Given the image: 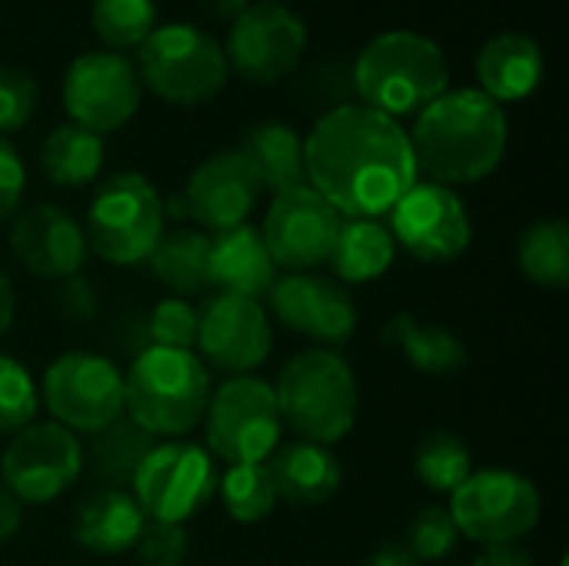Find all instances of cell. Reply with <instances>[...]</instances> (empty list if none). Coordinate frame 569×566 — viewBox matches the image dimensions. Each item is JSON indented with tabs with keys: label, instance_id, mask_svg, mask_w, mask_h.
<instances>
[{
	"label": "cell",
	"instance_id": "1",
	"mask_svg": "<svg viewBox=\"0 0 569 566\" xmlns=\"http://www.w3.org/2000/svg\"><path fill=\"white\" fill-rule=\"evenodd\" d=\"M307 183L350 220H380L420 180L410 133L400 120L357 103H337L303 137Z\"/></svg>",
	"mask_w": 569,
	"mask_h": 566
},
{
	"label": "cell",
	"instance_id": "2",
	"mask_svg": "<svg viewBox=\"0 0 569 566\" xmlns=\"http://www.w3.org/2000/svg\"><path fill=\"white\" fill-rule=\"evenodd\" d=\"M407 133L417 173L450 190L487 180L507 153V113L477 87L440 93Z\"/></svg>",
	"mask_w": 569,
	"mask_h": 566
},
{
	"label": "cell",
	"instance_id": "3",
	"mask_svg": "<svg viewBox=\"0 0 569 566\" xmlns=\"http://www.w3.org/2000/svg\"><path fill=\"white\" fill-rule=\"evenodd\" d=\"M350 83L363 107L400 120L417 117L450 90V67L433 37L417 30H387L357 53Z\"/></svg>",
	"mask_w": 569,
	"mask_h": 566
},
{
	"label": "cell",
	"instance_id": "4",
	"mask_svg": "<svg viewBox=\"0 0 569 566\" xmlns=\"http://www.w3.org/2000/svg\"><path fill=\"white\" fill-rule=\"evenodd\" d=\"M277 410L287 430L307 444H340L360 414V390L350 364L327 347L293 354L273 387Z\"/></svg>",
	"mask_w": 569,
	"mask_h": 566
},
{
	"label": "cell",
	"instance_id": "5",
	"mask_svg": "<svg viewBox=\"0 0 569 566\" xmlns=\"http://www.w3.org/2000/svg\"><path fill=\"white\" fill-rule=\"evenodd\" d=\"M210 374L193 350L147 347L123 374V410L150 437L180 440L203 424Z\"/></svg>",
	"mask_w": 569,
	"mask_h": 566
},
{
	"label": "cell",
	"instance_id": "6",
	"mask_svg": "<svg viewBox=\"0 0 569 566\" xmlns=\"http://www.w3.org/2000/svg\"><path fill=\"white\" fill-rule=\"evenodd\" d=\"M157 187L133 170L103 180L87 207V247L117 267H137L167 234V210Z\"/></svg>",
	"mask_w": 569,
	"mask_h": 566
},
{
	"label": "cell",
	"instance_id": "7",
	"mask_svg": "<svg viewBox=\"0 0 569 566\" xmlns=\"http://www.w3.org/2000/svg\"><path fill=\"white\" fill-rule=\"evenodd\" d=\"M133 70L153 97L177 107H197L213 100L230 77L223 47L193 23L157 27L137 47Z\"/></svg>",
	"mask_w": 569,
	"mask_h": 566
},
{
	"label": "cell",
	"instance_id": "8",
	"mask_svg": "<svg viewBox=\"0 0 569 566\" xmlns=\"http://www.w3.org/2000/svg\"><path fill=\"white\" fill-rule=\"evenodd\" d=\"M220 474L207 447L190 440L153 444L130 480V497L153 524H187L217 494Z\"/></svg>",
	"mask_w": 569,
	"mask_h": 566
},
{
	"label": "cell",
	"instance_id": "9",
	"mask_svg": "<svg viewBox=\"0 0 569 566\" xmlns=\"http://www.w3.org/2000/svg\"><path fill=\"white\" fill-rule=\"evenodd\" d=\"M450 517L460 537L500 547L533 534L543 517L537 484L517 470H477L450 494Z\"/></svg>",
	"mask_w": 569,
	"mask_h": 566
},
{
	"label": "cell",
	"instance_id": "10",
	"mask_svg": "<svg viewBox=\"0 0 569 566\" xmlns=\"http://www.w3.org/2000/svg\"><path fill=\"white\" fill-rule=\"evenodd\" d=\"M207 450L227 467L267 464L280 447L283 420L277 410L273 387L260 377H230L210 394L207 414Z\"/></svg>",
	"mask_w": 569,
	"mask_h": 566
},
{
	"label": "cell",
	"instance_id": "11",
	"mask_svg": "<svg viewBox=\"0 0 569 566\" xmlns=\"http://www.w3.org/2000/svg\"><path fill=\"white\" fill-rule=\"evenodd\" d=\"M40 404L70 434H97L123 414V374L90 350L63 354L43 370Z\"/></svg>",
	"mask_w": 569,
	"mask_h": 566
},
{
	"label": "cell",
	"instance_id": "12",
	"mask_svg": "<svg viewBox=\"0 0 569 566\" xmlns=\"http://www.w3.org/2000/svg\"><path fill=\"white\" fill-rule=\"evenodd\" d=\"M83 447L60 424H30L10 437L0 457V484L20 504H50L83 474Z\"/></svg>",
	"mask_w": 569,
	"mask_h": 566
},
{
	"label": "cell",
	"instance_id": "13",
	"mask_svg": "<svg viewBox=\"0 0 569 566\" xmlns=\"http://www.w3.org/2000/svg\"><path fill=\"white\" fill-rule=\"evenodd\" d=\"M307 50L303 20L283 3H250L227 33V67L250 83H277L290 77Z\"/></svg>",
	"mask_w": 569,
	"mask_h": 566
},
{
	"label": "cell",
	"instance_id": "14",
	"mask_svg": "<svg viewBox=\"0 0 569 566\" xmlns=\"http://www.w3.org/2000/svg\"><path fill=\"white\" fill-rule=\"evenodd\" d=\"M387 227L393 244L423 264H450L473 240L467 203L457 197V190L430 180H417L397 200Z\"/></svg>",
	"mask_w": 569,
	"mask_h": 566
},
{
	"label": "cell",
	"instance_id": "15",
	"mask_svg": "<svg viewBox=\"0 0 569 566\" xmlns=\"http://www.w3.org/2000/svg\"><path fill=\"white\" fill-rule=\"evenodd\" d=\"M140 107V77L123 53L87 50L63 73V110L70 123L93 133L120 130Z\"/></svg>",
	"mask_w": 569,
	"mask_h": 566
},
{
	"label": "cell",
	"instance_id": "16",
	"mask_svg": "<svg viewBox=\"0 0 569 566\" xmlns=\"http://www.w3.org/2000/svg\"><path fill=\"white\" fill-rule=\"evenodd\" d=\"M343 217L310 187H293L273 197L260 237L273 264L287 274H310L330 260Z\"/></svg>",
	"mask_w": 569,
	"mask_h": 566
},
{
	"label": "cell",
	"instance_id": "17",
	"mask_svg": "<svg viewBox=\"0 0 569 566\" xmlns=\"http://www.w3.org/2000/svg\"><path fill=\"white\" fill-rule=\"evenodd\" d=\"M270 314L293 334L317 340L320 347H343L357 334V304L350 290L320 274H287L267 290Z\"/></svg>",
	"mask_w": 569,
	"mask_h": 566
},
{
	"label": "cell",
	"instance_id": "18",
	"mask_svg": "<svg viewBox=\"0 0 569 566\" xmlns=\"http://www.w3.org/2000/svg\"><path fill=\"white\" fill-rule=\"evenodd\" d=\"M197 347L213 367L247 377L270 357L273 347L267 307L260 300L233 294L210 297L200 310Z\"/></svg>",
	"mask_w": 569,
	"mask_h": 566
},
{
	"label": "cell",
	"instance_id": "19",
	"mask_svg": "<svg viewBox=\"0 0 569 566\" xmlns=\"http://www.w3.org/2000/svg\"><path fill=\"white\" fill-rule=\"evenodd\" d=\"M7 244L20 267L40 280L77 277L90 257L83 224L57 203H33L17 210L7 230Z\"/></svg>",
	"mask_w": 569,
	"mask_h": 566
},
{
	"label": "cell",
	"instance_id": "20",
	"mask_svg": "<svg viewBox=\"0 0 569 566\" xmlns=\"http://www.w3.org/2000/svg\"><path fill=\"white\" fill-rule=\"evenodd\" d=\"M260 180L237 150H220L207 157L183 187L187 214L207 230H233L250 220L260 203Z\"/></svg>",
	"mask_w": 569,
	"mask_h": 566
},
{
	"label": "cell",
	"instance_id": "21",
	"mask_svg": "<svg viewBox=\"0 0 569 566\" xmlns=\"http://www.w3.org/2000/svg\"><path fill=\"white\" fill-rule=\"evenodd\" d=\"M207 280L217 294H233V297H250V300L267 297V290L277 280V264L260 230L250 224H240L233 230L210 237Z\"/></svg>",
	"mask_w": 569,
	"mask_h": 566
},
{
	"label": "cell",
	"instance_id": "22",
	"mask_svg": "<svg viewBox=\"0 0 569 566\" xmlns=\"http://www.w3.org/2000/svg\"><path fill=\"white\" fill-rule=\"evenodd\" d=\"M543 50L533 37L507 30L490 37L477 53V80L480 93H487L493 103H517L537 93L543 83Z\"/></svg>",
	"mask_w": 569,
	"mask_h": 566
},
{
	"label": "cell",
	"instance_id": "23",
	"mask_svg": "<svg viewBox=\"0 0 569 566\" xmlns=\"http://www.w3.org/2000/svg\"><path fill=\"white\" fill-rule=\"evenodd\" d=\"M267 470L277 487V497L297 510L327 504L343 484V470L330 454V447L307 444V440L277 447L267 457Z\"/></svg>",
	"mask_w": 569,
	"mask_h": 566
},
{
	"label": "cell",
	"instance_id": "24",
	"mask_svg": "<svg viewBox=\"0 0 569 566\" xmlns=\"http://www.w3.org/2000/svg\"><path fill=\"white\" fill-rule=\"evenodd\" d=\"M147 517L137 500L120 487H103L90 494L73 514V540L100 557H117L133 550Z\"/></svg>",
	"mask_w": 569,
	"mask_h": 566
},
{
	"label": "cell",
	"instance_id": "25",
	"mask_svg": "<svg viewBox=\"0 0 569 566\" xmlns=\"http://www.w3.org/2000/svg\"><path fill=\"white\" fill-rule=\"evenodd\" d=\"M237 153L250 163V170L260 180V187L270 190L273 197L307 183L303 137L290 123H283V120H260V123H253L243 133Z\"/></svg>",
	"mask_w": 569,
	"mask_h": 566
},
{
	"label": "cell",
	"instance_id": "26",
	"mask_svg": "<svg viewBox=\"0 0 569 566\" xmlns=\"http://www.w3.org/2000/svg\"><path fill=\"white\" fill-rule=\"evenodd\" d=\"M383 340L420 374L450 377L467 364V344L440 324L420 320L410 310H400L383 327Z\"/></svg>",
	"mask_w": 569,
	"mask_h": 566
},
{
	"label": "cell",
	"instance_id": "27",
	"mask_svg": "<svg viewBox=\"0 0 569 566\" xmlns=\"http://www.w3.org/2000/svg\"><path fill=\"white\" fill-rule=\"evenodd\" d=\"M393 260H397V244L383 220L343 217L327 264L343 284H370L380 280L393 267Z\"/></svg>",
	"mask_w": 569,
	"mask_h": 566
},
{
	"label": "cell",
	"instance_id": "28",
	"mask_svg": "<svg viewBox=\"0 0 569 566\" xmlns=\"http://www.w3.org/2000/svg\"><path fill=\"white\" fill-rule=\"evenodd\" d=\"M40 167L53 187H87L103 167V137L67 120L47 133L40 147Z\"/></svg>",
	"mask_w": 569,
	"mask_h": 566
},
{
	"label": "cell",
	"instance_id": "29",
	"mask_svg": "<svg viewBox=\"0 0 569 566\" xmlns=\"http://www.w3.org/2000/svg\"><path fill=\"white\" fill-rule=\"evenodd\" d=\"M207 257H210V237L197 234V230H170L157 240V247L150 250L147 264L153 270V277L180 294H200L210 287L207 280Z\"/></svg>",
	"mask_w": 569,
	"mask_h": 566
},
{
	"label": "cell",
	"instance_id": "30",
	"mask_svg": "<svg viewBox=\"0 0 569 566\" xmlns=\"http://www.w3.org/2000/svg\"><path fill=\"white\" fill-rule=\"evenodd\" d=\"M517 264L537 287L560 290L569 284V227L560 217L530 224L517 240Z\"/></svg>",
	"mask_w": 569,
	"mask_h": 566
},
{
	"label": "cell",
	"instance_id": "31",
	"mask_svg": "<svg viewBox=\"0 0 569 566\" xmlns=\"http://www.w3.org/2000/svg\"><path fill=\"white\" fill-rule=\"evenodd\" d=\"M153 450V437L137 427L127 414H120L113 424H107L103 430L90 434V464L93 474L113 487L130 484L137 467L143 464V457Z\"/></svg>",
	"mask_w": 569,
	"mask_h": 566
},
{
	"label": "cell",
	"instance_id": "32",
	"mask_svg": "<svg viewBox=\"0 0 569 566\" xmlns=\"http://www.w3.org/2000/svg\"><path fill=\"white\" fill-rule=\"evenodd\" d=\"M223 510L237 524H260L277 510V487L270 480L267 464H237L227 467V474L217 484Z\"/></svg>",
	"mask_w": 569,
	"mask_h": 566
},
{
	"label": "cell",
	"instance_id": "33",
	"mask_svg": "<svg viewBox=\"0 0 569 566\" xmlns=\"http://www.w3.org/2000/svg\"><path fill=\"white\" fill-rule=\"evenodd\" d=\"M90 23L107 50H137L157 30V3L153 0H93Z\"/></svg>",
	"mask_w": 569,
	"mask_h": 566
},
{
	"label": "cell",
	"instance_id": "34",
	"mask_svg": "<svg viewBox=\"0 0 569 566\" xmlns=\"http://www.w3.org/2000/svg\"><path fill=\"white\" fill-rule=\"evenodd\" d=\"M413 470H417V477L423 480L427 490L453 494L473 474V464H470L467 444L457 434H450V430H430L420 440V447H417Z\"/></svg>",
	"mask_w": 569,
	"mask_h": 566
},
{
	"label": "cell",
	"instance_id": "35",
	"mask_svg": "<svg viewBox=\"0 0 569 566\" xmlns=\"http://www.w3.org/2000/svg\"><path fill=\"white\" fill-rule=\"evenodd\" d=\"M460 544V530L450 517L447 507H420L413 514V520L407 524V534H403V550L417 560V564H437L443 557H450Z\"/></svg>",
	"mask_w": 569,
	"mask_h": 566
},
{
	"label": "cell",
	"instance_id": "36",
	"mask_svg": "<svg viewBox=\"0 0 569 566\" xmlns=\"http://www.w3.org/2000/svg\"><path fill=\"white\" fill-rule=\"evenodd\" d=\"M40 397L30 370L0 354V437H13L37 420Z\"/></svg>",
	"mask_w": 569,
	"mask_h": 566
},
{
	"label": "cell",
	"instance_id": "37",
	"mask_svg": "<svg viewBox=\"0 0 569 566\" xmlns=\"http://www.w3.org/2000/svg\"><path fill=\"white\" fill-rule=\"evenodd\" d=\"M197 324L200 310L187 304L183 297H167L150 314V337L153 347H173V350H193L197 344Z\"/></svg>",
	"mask_w": 569,
	"mask_h": 566
},
{
	"label": "cell",
	"instance_id": "38",
	"mask_svg": "<svg viewBox=\"0 0 569 566\" xmlns=\"http://www.w3.org/2000/svg\"><path fill=\"white\" fill-rule=\"evenodd\" d=\"M37 110V83L27 70L0 63V137L30 123Z\"/></svg>",
	"mask_w": 569,
	"mask_h": 566
},
{
	"label": "cell",
	"instance_id": "39",
	"mask_svg": "<svg viewBox=\"0 0 569 566\" xmlns=\"http://www.w3.org/2000/svg\"><path fill=\"white\" fill-rule=\"evenodd\" d=\"M137 560L140 566H183L190 554V537L180 524H143L137 544Z\"/></svg>",
	"mask_w": 569,
	"mask_h": 566
},
{
	"label": "cell",
	"instance_id": "40",
	"mask_svg": "<svg viewBox=\"0 0 569 566\" xmlns=\"http://www.w3.org/2000/svg\"><path fill=\"white\" fill-rule=\"evenodd\" d=\"M23 187H27V170L20 153L0 137V224L10 220L20 210L23 200Z\"/></svg>",
	"mask_w": 569,
	"mask_h": 566
},
{
	"label": "cell",
	"instance_id": "41",
	"mask_svg": "<svg viewBox=\"0 0 569 566\" xmlns=\"http://www.w3.org/2000/svg\"><path fill=\"white\" fill-rule=\"evenodd\" d=\"M53 304H57V310L67 317V320H90L93 314H97V294H93V287L77 274V277H67V280H60V287H57V294H53Z\"/></svg>",
	"mask_w": 569,
	"mask_h": 566
},
{
	"label": "cell",
	"instance_id": "42",
	"mask_svg": "<svg viewBox=\"0 0 569 566\" xmlns=\"http://www.w3.org/2000/svg\"><path fill=\"white\" fill-rule=\"evenodd\" d=\"M20 524H23V504L0 487V547L17 537Z\"/></svg>",
	"mask_w": 569,
	"mask_h": 566
},
{
	"label": "cell",
	"instance_id": "43",
	"mask_svg": "<svg viewBox=\"0 0 569 566\" xmlns=\"http://www.w3.org/2000/svg\"><path fill=\"white\" fill-rule=\"evenodd\" d=\"M473 566H533L530 557L517 547V544H500V547H487Z\"/></svg>",
	"mask_w": 569,
	"mask_h": 566
},
{
	"label": "cell",
	"instance_id": "44",
	"mask_svg": "<svg viewBox=\"0 0 569 566\" xmlns=\"http://www.w3.org/2000/svg\"><path fill=\"white\" fill-rule=\"evenodd\" d=\"M363 566H420L400 544H383L380 550H373L367 560H363Z\"/></svg>",
	"mask_w": 569,
	"mask_h": 566
},
{
	"label": "cell",
	"instance_id": "45",
	"mask_svg": "<svg viewBox=\"0 0 569 566\" xmlns=\"http://www.w3.org/2000/svg\"><path fill=\"white\" fill-rule=\"evenodd\" d=\"M13 317H17V294H13V284H10V277L0 270V337L10 330Z\"/></svg>",
	"mask_w": 569,
	"mask_h": 566
},
{
	"label": "cell",
	"instance_id": "46",
	"mask_svg": "<svg viewBox=\"0 0 569 566\" xmlns=\"http://www.w3.org/2000/svg\"><path fill=\"white\" fill-rule=\"evenodd\" d=\"M200 7L213 17V20H237L247 7H250V0H200Z\"/></svg>",
	"mask_w": 569,
	"mask_h": 566
},
{
	"label": "cell",
	"instance_id": "47",
	"mask_svg": "<svg viewBox=\"0 0 569 566\" xmlns=\"http://www.w3.org/2000/svg\"><path fill=\"white\" fill-rule=\"evenodd\" d=\"M263 3H283L287 7V0H263Z\"/></svg>",
	"mask_w": 569,
	"mask_h": 566
}]
</instances>
